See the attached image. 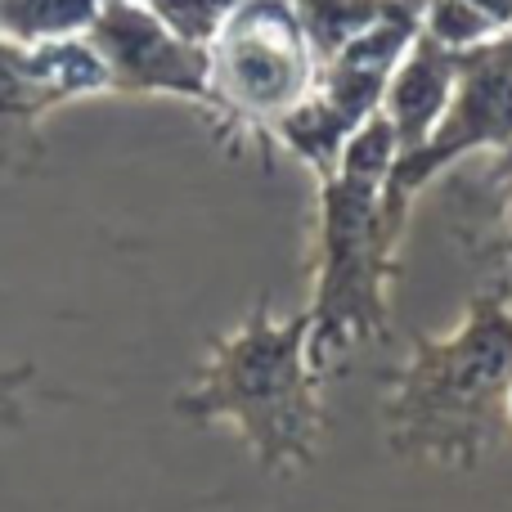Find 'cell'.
I'll list each match as a JSON object with an SVG mask.
<instances>
[{
    "instance_id": "obj_2",
    "label": "cell",
    "mask_w": 512,
    "mask_h": 512,
    "mask_svg": "<svg viewBox=\"0 0 512 512\" xmlns=\"http://www.w3.org/2000/svg\"><path fill=\"white\" fill-rule=\"evenodd\" d=\"M508 414H512V391H508Z\"/></svg>"
},
{
    "instance_id": "obj_1",
    "label": "cell",
    "mask_w": 512,
    "mask_h": 512,
    "mask_svg": "<svg viewBox=\"0 0 512 512\" xmlns=\"http://www.w3.org/2000/svg\"><path fill=\"white\" fill-rule=\"evenodd\" d=\"M230 81L243 99L270 108L297 90V54L288 41H274V36L256 32L230 45Z\"/></svg>"
}]
</instances>
